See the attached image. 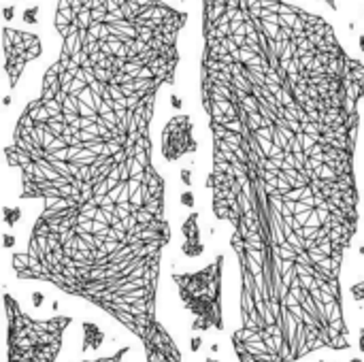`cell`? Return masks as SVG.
Here are the masks:
<instances>
[{"mask_svg": "<svg viewBox=\"0 0 364 362\" xmlns=\"http://www.w3.org/2000/svg\"><path fill=\"white\" fill-rule=\"evenodd\" d=\"M352 297H354L356 301H364V280L360 284H354V286H352Z\"/></svg>", "mask_w": 364, "mask_h": 362, "instance_id": "obj_10", "label": "cell"}, {"mask_svg": "<svg viewBox=\"0 0 364 362\" xmlns=\"http://www.w3.org/2000/svg\"><path fill=\"white\" fill-rule=\"evenodd\" d=\"M205 362H220V361H215V358H207Z\"/></svg>", "mask_w": 364, "mask_h": 362, "instance_id": "obj_16", "label": "cell"}, {"mask_svg": "<svg viewBox=\"0 0 364 362\" xmlns=\"http://www.w3.org/2000/svg\"><path fill=\"white\" fill-rule=\"evenodd\" d=\"M352 362H363L360 358H352Z\"/></svg>", "mask_w": 364, "mask_h": 362, "instance_id": "obj_17", "label": "cell"}, {"mask_svg": "<svg viewBox=\"0 0 364 362\" xmlns=\"http://www.w3.org/2000/svg\"><path fill=\"white\" fill-rule=\"evenodd\" d=\"M186 23L164 0H58L60 55L4 149L19 196L43 203L13 273L102 309L147 362H183L158 320L173 233L151 124L160 90L175 83Z\"/></svg>", "mask_w": 364, "mask_h": 362, "instance_id": "obj_2", "label": "cell"}, {"mask_svg": "<svg viewBox=\"0 0 364 362\" xmlns=\"http://www.w3.org/2000/svg\"><path fill=\"white\" fill-rule=\"evenodd\" d=\"M6 312V362H55L62 350L64 331L73 324L68 316L36 320L4 292Z\"/></svg>", "mask_w": 364, "mask_h": 362, "instance_id": "obj_3", "label": "cell"}, {"mask_svg": "<svg viewBox=\"0 0 364 362\" xmlns=\"http://www.w3.org/2000/svg\"><path fill=\"white\" fill-rule=\"evenodd\" d=\"M128 352H130V348H122V350H117V352H115V354H111V356H102V358H96V361H83V362H122Z\"/></svg>", "mask_w": 364, "mask_h": 362, "instance_id": "obj_9", "label": "cell"}, {"mask_svg": "<svg viewBox=\"0 0 364 362\" xmlns=\"http://www.w3.org/2000/svg\"><path fill=\"white\" fill-rule=\"evenodd\" d=\"M207 190L241 277L239 362L350 350L341 271L360 222L364 62L288 0H203Z\"/></svg>", "mask_w": 364, "mask_h": 362, "instance_id": "obj_1", "label": "cell"}, {"mask_svg": "<svg viewBox=\"0 0 364 362\" xmlns=\"http://www.w3.org/2000/svg\"><path fill=\"white\" fill-rule=\"evenodd\" d=\"M358 350H360V352H364V329L360 331V337H358Z\"/></svg>", "mask_w": 364, "mask_h": 362, "instance_id": "obj_13", "label": "cell"}, {"mask_svg": "<svg viewBox=\"0 0 364 362\" xmlns=\"http://www.w3.org/2000/svg\"><path fill=\"white\" fill-rule=\"evenodd\" d=\"M198 149L194 139V124L190 115H175L162 128V156L168 162H175L183 156H190Z\"/></svg>", "mask_w": 364, "mask_h": 362, "instance_id": "obj_6", "label": "cell"}, {"mask_svg": "<svg viewBox=\"0 0 364 362\" xmlns=\"http://www.w3.org/2000/svg\"><path fill=\"white\" fill-rule=\"evenodd\" d=\"M222 273L224 256H215L211 265L194 273H175L173 282L177 284L181 303L186 312L194 316L192 331H224V309H222Z\"/></svg>", "mask_w": 364, "mask_h": 362, "instance_id": "obj_4", "label": "cell"}, {"mask_svg": "<svg viewBox=\"0 0 364 362\" xmlns=\"http://www.w3.org/2000/svg\"><path fill=\"white\" fill-rule=\"evenodd\" d=\"M4 245H6V247H13V237L6 235V237H4Z\"/></svg>", "mask_w": 364, "mask_h": 362, "instance_id": "obj_14", "label": "cell"}, {"mask_svg": "<svg viewBox=\"0 0 364 362\" xmlns=\"http://www.w3.org/2000/svg\"><path fill=\"white\" fill-rule=\"evenodd\" d=\"M324 2H326L333 11H337V0H324Z\"/></svg>", "mask_w": 364, "mask_h": 362, "instance_id": "obj_15", "label": "cell"}, {"mask_svg": "<svg viewBox=\"0 0 364 362\" xmlns=\"http://www.w3.org/2000/svg\"><path fill=\"white\" fill-rule=\"evenodd\" d=\"M200 344H203L200 337H194V339L190 341V350H192V352H198V350H200Z\"/></svg>", "mask_w": 364, "mask_h": 362, "instance_id": "obj_12", "label": "cell"}, {"mask_svg": "<svg viewBox=\"0 0 364 362\" xmlns=\"http://www.w3.org/2000/svg\"><path fill=\"white\" fill-rule=\"evenodd\" d=\"M322 362H324V361H322Z\"/></svg>", "mask_w": 364, "mask_h": 362, "instance_id": "obj_18", "label": "cell"}, {"mask_svg": "<svg viewBox=\"0 0 364 362\" xmlns=\"http://www.w3.org/2000/svg\"><path fill=\"white\" fill-rule=\"evenodd\" d=\"M4 213H6V224H15V220H19V211L4 209Z\"/></svg>", "mask_w": 364, "mask_h": 362, "instance_id": "obj_11", "label": "cell"}, {"mask_svg": "<svg viewBox=\"0 0 364 362\" xmlns=\"http://www.w3.org/2000/svg\"><path fill=\"white\" fill-rule=\"evenodd\" d=\"M2 49H4V73L9 77V87H17V81L28 62L36 60L43 51L41 38L32 32L4 28L2 30Z\"/></svg>", "mask_w": 364, "mask_h": 362, "instance_id": "obj_5", "label": "cell"}, {"mask_svg": "<svg viewBox=\"0 0 364 362\" xmlns=\"http://www.w3.org/2000/svg\"><path fill=\"white\" fill-rule=\"evenodd\" d=\"M181 233H183V254L188 258H198L205 247L200 243V228H198V213H190L181 226Z\"/></svg>", "mask_w": 364, "mask_h": 362, "instance_id": "obj_7", "label": "cell"}, {"mask_svg": "<svg viewBox=\"0 0 364 362\" xmlns=\"http://www.w3.org/2000/svg\"><path fill=\"white\" fill-rule=\"evenodd\" d=\"M105 341L102 331L92 324V322H83V352L85 350H98Z\"/></svg>", "mask_w": 364, "mask_h": 362, "instance_id": "obj_8", "label": "cell"}]
</instances>
